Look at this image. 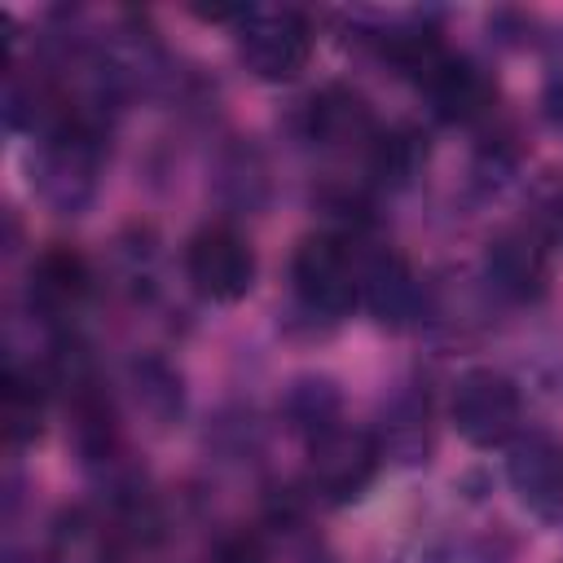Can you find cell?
<instances>
[{
    "label": "cell",
    "instance_id": "1",
    "mask_svg": "<svg viewBox=\"0 0 563 563\" xmlns=\"http://www.w3.org/2000/svg\"><path fill=\"white\" fill-rule=\"evenodd\" d=\"M101 172H106V136L97 119L79 110L44 128L31 150V189L57 216H84L101 189Z\"/></svg>",
    "mask_w": 563,
    "mask_h": 563
},
{
    "label": "cell",
    "instance_id": "2",
    "mask_svg": "<svg viewBox=\"0 0 563 563\" xmlns=\"http://www.w3.org/2000/svg\"><path fill=\"white\" fill-rule=\"evenodd\" d=\"M290 286L312 317L339 321L361 303V264L339 233H308L290 255Z\"/></svg>",
    "mask_w": 563,
    "mask_h": 563
},
{
    "label": "cell",
    "instance_id": "3",
    "mask_svg": "<svg viewBox=\"0 0 563 563\" xmlns=\"http://www.w3.org/2000/svg\"><path fill=\"white\" fill-rule=\"evenodd\" d=\"M449 422L475 449L510 444L523 431L519 383L506 378L501 369H488V365H475V369L457 374L453 396H449Z\"/></svg>",
    "mask_w": 563,
    "mask_h": 563
},
{
    "label": "cell",
    "instance_id": "4",
    "mask_svg": "<svg viewBox=\"0 0 563 563\" xmlns=\"http://www.w3.org/2000/svg\"><path fill=\"white\" fill-rule=\"evenodd\" d=\"M238 57L264 84H290L312 57V22L290 4L246 9L238 22Z\"/></svg>",
    "mask_w": 563,
    "mask_h": 563
},
{
    "label": "cell",
    "instance_id": "5",
    "mask_svg": "<svg viewBox=\"0 0 563 563\" xmlns=\"http://www.w3.org/2000/svg\"><path fill=\"white\" fill-rule=\"evenodd\" d=\"M383 462V444L374 431L339 422L308 440V493L321 497L325 506H347L365 497Z\"/></svg>",
    "mask_w": 563,
    "mask_h": 563
},
{
    "label": "cell",
    "instance_id": "6",
    "mask_svg": "<svg viewBox=\"0 0 563 563\" xmlns=\"http://www.w3.org/2000/svg\"><path fill=\"white\" fill-rule=\"evenodd\" d=\"M185 277L211 303H238L255 286V246L233 224H202L185 242Z\"/></svg>",
    "mask_w": 563,
    "mask_h": 563
},
{
    "label": "cell",
    "instance_id": "7",
    "mask_svg": "<svg viewBox=\"0 0 563 563\" xmlns=\"http://www.w3.org/2000/svg\"><path fill=\"white\" fill-rule=\"evenodd\" d=\"M506 479L519 506L537 519L563 515V435L528 427L506 444Z\"/></svg>",
    "mask_w": 563,
    "mask_h": 563
},
{
    "label": "cell",
    "instance_id": "8",
    "mask_svg": "<svg viewBox=\"0 0 563 563\" xmlns=\"http://www.w3.org/2000/svg\"><path fill=\"white\" fill-rule=\"evenodd\" d=\"M484 282L510 299V303H532L550 286V246L537 229H501L484 246Z\"/></svg>",
    "mask_w": 563,
    "mask_h": 563
},
{
    "label": "cell",
    "instance_id": "9",
    "mask_svg": "<svg viewBox=\"0 0 563 563\" xmlns=\"http://www.w3.org/2000/svg\"><path fill=\"white\" fill-rule=\"evenodd\" d=\"M431 110L444 119V123H479L493 114L497 106V84L493 75L475 62V57H462V53H440L422 75H418Z\"/></svg>",
    "mask_w": 563,
    "mask_h": 563
},
{
    "label": "cell",
    "instance_id": "10",
    "mask_svg": "<svg viewBox=\"0 0 563 563\" xmlns=\"http://www.w3.org/2000/svg\"><path fill=\"white\" fill-rule=\"evenodd\" d=\"M88 290H92L88 260L75 246H62V242H53L48 251H40L35 264H31V273H26V303L48 325L70 321L84 308Z\"/></svg>",
    "mask_w": 563,
    "mask_h": 563
},
{
    "label": "cell",
    "instance_id": "11",
    "mask_svg": "<svg viewBox=\"0 0 563 563\" xmlns=\"http://www.w3.org/2000/svg\"><path fill=\"white\" fill-rule=\"evenodd\" d=\"M308 136L334 154H352V150L369 154L378 136V119L352 84H325L308 101Z\"/></svg>",
    "mask_w": 563,
    "mask_h": 563
},
{
    "label": "cell",
    "instance_id": "12",
    "mask_svg": "<svg viewBox=\"0 0 563 563\" xmlns=\"http://www.w3.org/2000/svg\"><path fill=\"white\" fill-rule=\"evenodd\" d=\"M361 303L387 330H405L422 312V282L413 277V268L400 251L383 246L361 260Z\"/></svg>",
    "mask_w": 563,
    "mask_h": 563
},
{
    "label": "cell",
    "instance_id": "13",
    "mask_svg": "<svg viewBox=\"0 0 563 563\" xmlns=\"http://www.w3.org/2000/svg\"><path fill=\"white\" fill-rule=\"evenodd\" d=\"M128 391H132V405L136 413L154 427V431H167L180 422L185 413V383H180V369L154 352H141L132 356L128 365Z\"/></svg>",
    "mask_w": 563,
    "mask_h": 563
},
{
    "label": "cell",
    "instance_id": "14",
    "mask_svg": "<svg viewBox=\"0 0 563 563\" xmlns=\"http://www.w3.org/2000/svg\"><path fill=\"white\" fill-rule=\"evenodd\" d=\"M339 413H343V396H339L334 378H325V374H299L282 391V418L303 440H317L321 431L339 427L343 422Z\"/></svg>",
    "mask_w": 563,
    "mask_h": 563
},
{
    "label": "cell",
    "instance_id": "15",
    "mask_svg": "<svg viewBox=\"0 0 563 563\" xmlns=\"http://www.w3.org/2000/svg\"><path fill=\"white\" fill-rule=\"evenodd\" d=\"M48 563H114V528L92 510H62L48 532Z\"/></svg>",
    "mask_w": 563,
    "mask_h": 563
},
{
    "label": "cell",
    "instance_id": "16",
    "mask_svg": "<svg viewBox=\"0 0 563 563\" xmlns=\"http://www.w3.org/2000/svg\"><path fill=\"white\" fill-rule=\"evenodd\" d=\"M365 163H369V176L374 180H383L387 189H400V185H409L422 172V163H427V136L418 128H378Z\"/></svg>",
    "mask_w": 563,
    "mask_h": 563
},
{
    "label": "cell",
    "instance_id": "17",
    "mask_svg": "<svg viewBox=\"0 0 563 563\" xmlns=\"http://www.w3.org/2000/svg\"><path fill=\"white\" fill-rule=\"evenodd\" d=\"M44 409H48V387L35 369L9 365L4 374V435L9 444H31L44 431Z\"/></svg>",
    "mask_w": 563,
    "mask_h": 563
},
{
    "label": "cell",
    "instance_id": "18",
    "mask_svg": "<svg viewBox=\"0 0 563 563\" xmlns=\"http://www.w3.org/2000/svg\"><path fill=\"white\" fill-rule=\"evenodd\" d=\"M387 435L378 440L387 453H396L400 462H427L422 453L431 449V435H427V396H409V400H391L387 405Z\"/></svg>",
    "mask_w": 563,
    "mask_h": 563
},
{
    "label": "cell",
    "instance_id": "19",
    "mask_svg": "<svg viewBox=\"0 0 563 563\" xmlns=\"http://www.w3.org/2000/svg\"><path fill=\"white\" fill-rule=\"evenodd\" d=\"M216 563H268V550L255 532H233V537L220 541Z\"/></svg>",
    "mask_w": 563,
    "mask_h": 563
},
{
    "label": "cell",
    "instance_id": "20",
    "mask_svg": "<svg viewBox=\"0 0 563 563\" xmlns=\"http://www.w3.org/2000/svg\"><path fill=\"white\" fill-rule=\"evenodd\" d=\"M541 106H545V119L554 123V128H563V70L545 84V92H541Z\"/></svg>",
    "mask_w": 563,
    "mask_h": 563
},
{
    "label": "cell",
    "instance_id": "21",
    "mask_svg": "<svg viewBox=\"0 0 563 563\" xmlns=\"http://www.w3.org/2000/svg\"><path fill=\"white\" fill-rule=\"evenodd\" d=\"M545 224H550V238H554V242H563V194L550 202V211H545Z\"/></svg>",
    "mask_w": 563,
    "mask_h": 563
}]
</instances>
